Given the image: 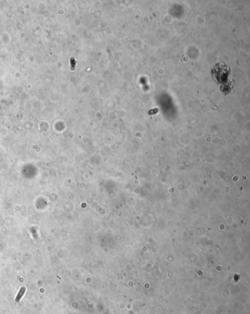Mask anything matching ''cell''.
I'll return each instance as SVG.
<instances>
[{"label": "cell", "mask_w": 250, "mask_h": 314, "mask_svg": "<svg viewBox=\"0 0 250 314\" xmlns=\"http://www.w3.org/2000/svg\"><path fill=\"white\" fill-rule=\"evenodd\" d=\"M26 288H25L24 286L21 287V288H20V290L19 291V292H18V294H16V298H15V301H16V302H19L22 299V298L24 297V296L25 293H26Z\"/></svg>", "instance_id": "obj_1"}]
</instances>
